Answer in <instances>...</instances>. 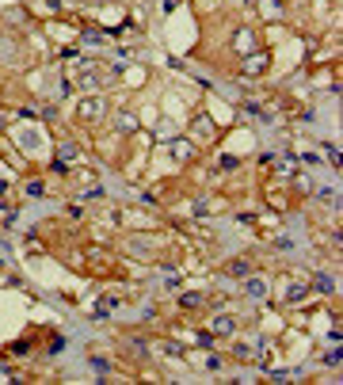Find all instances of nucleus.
I'll return each mask as SVG.
<instances>
[{"instance_id":"nucleus-1","label":"nucleus","mask_w":343,"mask_h":385,"mask_svg":"<svg viewBox=\"0 0 343 385\" xmlns=\"http://www.w3.org/2000/svg\"><path fill=\"white\" fill-rule=\"evenodd\" d=\"M103 111H107V103H103L99 95H95V99H80L77 103V115H80V119H99Z\"/></svg>"},{"instance_id":"nucleus-2","label":"nucleus","mask_w":343,"mask_h":385,"mask_svg":"<svg viewBox=\"0 0 343 385\" xmlns=\"http://www.w3.org/2000/svg\"><path fill=\"white\" fill-rule=\"evenodd\" d=\"M267 69V53H252L248 61H244V73H248V77H256V73H263Z\"/></svg>"},{"instance_id":"nucleus-3","label":"nucleus","mask_w":343,"mask_h":385,"mask_svg":"<svg viewBox=\"0 0 343 385\" xmlns=\"http://www.w3.org/2000/svg\"><path fill=\"white\" fill-rule=\"evenodd\" d=\"M225 274H233V279H244V274H248V259H229V263H225Z\"/></svg>"},{"instance_id":"nucleus-4","label":"nucleus","mask_w":343,"mask_h":385,"mask_svg":"<svg viewBox=\"0 0 343 385\" xmlns=\"http://www.w3.org/2000/svg\"><path fill=\"white\" fill-rule=\"evenodd\" d=\"M214 332L217 336H233V332H237V320H233V317H217L214 320Z\"/></svg>"},{"instance_id":"nucleus-5","label":"nucleus","mask_w":343,"mask_h":385,"mask_svg":"<svg viewBox=\"0 0 343 385\" xmlns=\"http://www.w3.org/2000/svg\"><path fill=\"white\" fill-rule=\"evenodd\" d=\"M305 294H309V286H305V283H294L290 290H286V301H301Z\"/></svg>"},{"instance_id":"nucleus-6","label":"nucleus","mask_w":343,"mask_h":385,"mask_svg":"<svg viewBox=\"0 0 343 385\" xmlns=\"http://www.w3.org/2000/svg\"><path fill=\"white\" fill-rule=\"evenodd\" d=\"M172 153L180 156V160H187V156L195 153V149H191V141H172Z\"/></svg>"},{"instance_id":"nucleus-7","label":"nucleus","mask_w":343,"mask_h":385,"mask_svg":"<svg viewBox=\"0 0 343 385\" xmlns=\"http://www.w3.org/2000/svg\"><path fill=\"white\" fill-rule=\"evenodd\" d=\"M313 286H317L320 294H328V290H332V279H328V274H317V279H313Z\"/></svg>"},{"instance_id":"nucleus-8","label":"nucleus","mask_w":343,"mask_h":385,"mask_svg":"<svg viewBox=\"0 0 343 385\" xmlns=\"http://www.w3.org/2000/svg\"><path fill=\"white\" fill-rule=\"evenodd\" d=\"M248 294H256V298H263V294H267L263 279H252V283H248Z\"/></svg>"},{"instance_id":"nucleus-9","label":"nucleus","mask_w":343,"mask_h":385,"mask_svg":"<svg viewBox=\"0 0 343 385\" xmlns=\"http://www.w3.org/2000/svg\"><path fill=\"white\" fill-rule=\"evenodd\" d=\"M202 305V298H198V294H183V309H198Z\"/></svg>"},{"instance_id":"nucleus-10","label":"nucleus","mask_w":343,"mask_h":385,"mask_svg":"<svg viewBox=\"0 0 343 385\" xmlns=\"http://www.w3.org/2000/svg\"><path fill=\"white\" fill-rule=\"evenodd\" d=\"M99 84V77H95V73H84V77H80V88H95Z\"/></svg>"},{"instance_id":"nucleus-11","label":"nucleus","mask_w":343,"mask_h":385,"mask_svg":"<svg viewBox=\"0 0 343 385\" xmlns=\"http://www.w3.org/2000/svg\"><path fill=\"white\" fill-rule=\"evenodd\" d=\"M164 286H172V290H176V286H180V274H176V271H164Z\"/></svg>"}]
</instances>
